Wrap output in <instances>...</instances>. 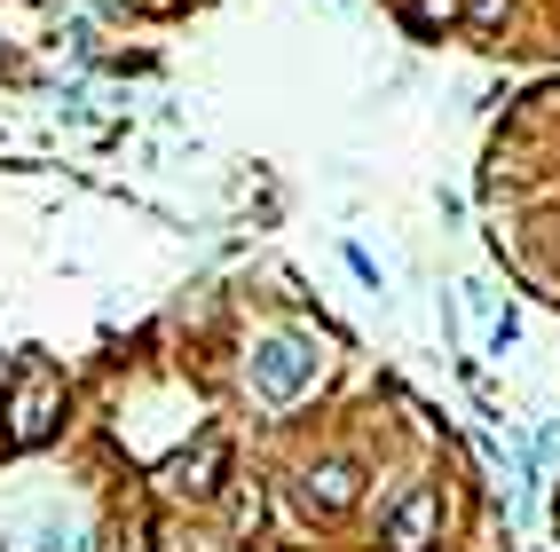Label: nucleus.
<instances>
[{
  "label": "nucleus",
  "mask_w": 560,
  "mask_h": 552,
  "mask_svg": "<svg viewBox=\"0 0 560 552\" xmlns=\"http://www.w3.org/2000/svg\"><path fill=\"white\" fill-rule=\"evenodd\" d=\"M308 379H316V348L308 340H260L253 348V395L260 402H301L308 395Z\"/></svg>",
  "instance_id": "1"
},
{
  "label": "nucleus",
  "mask_w": 560,
  "mask_h": 552,
  "mask_svg": "<svg viewBox=\"0 0 560 552\" xmlns=\"http://www.w3.org/2000/svg\"><path fill=\"white\" fill-rule=\"evenodd\" d=\"M56 402H63V387H56L48 372H32V379H24L16 411H9V442H16V450H32V442H48V426H56Z\"/></svg>",
  "instance_id": "2"
},
{
  "label": "nucleus",
  "mask_w": 560,
  "mask_h": 552,
  "mask_svg": "<svg viewBox=\"0 0 560 552\" xmlns=\"http://www.w3.org/2000/svg\"><path fill=\"white\" fill-rule=\"evenodd\" d=\"M434 513H442V497L434 490H410L402 505H395V552H427V537H434Z\"/></svg>",
  "instance_id": "3"
},
{
  "label": "nucleus",
  "mask_w": 560,
  "mask_h": 552,
  "mask_svg": "<svg viewBox=\"0 0 560 552\" xmlns=\"http://www.w3.org/2000/svg\"><path fill=\"white\" fill-rule=\"evenodd\" d=\"M221 466H230V450H221V442L206 434V442H198V458H174V466H166V490H174V497H198V490H213V473H221Z\"/></svg>",
  "instance_id": "4"
},
{
  "label": "nucleus",
  "mask_w": 560,
  "mask_h": 552,
  "mask_svg": "<svg viewBox=\"0 0 560 552\" xmlns=\"http://www.w3.org/2000/svg\"><path fill=\"white\" fill-rule=\"evenodd\" d=\"M308 497H324V505H348V497H355V473H348V466H324V473H308Z\"/></svg>",
  "instance_id": "5"
},
{
  "label": "nucleus",
  "mask_w": 560,
  "mask_h": 552,
  "mask_svg": "<svg viewBox=\"0 0 560 552\" xmlns=\"http://www.w3.org/2000/svg\"><path fill=\"white\" fill-rule=\"evenodd\" d=\"M410 9H419V24H451V16H458V0H410Z\"/></svg>",
  "instance_id": "6"
},
{
  "label": "nucleus",
  "mask_w": 560,
  "mask_h": 552,
  "mask_svg": "<svg viewBox=\"0 0 560 552\" xmlns=\"http://www.w3.org/2000/svg\"><path fill=\"white\" fill-rule=\"evenodd\" d=\"M0 379H9V363H0Z\"/></svg>",
  "instance_id": "7"
}]
</instances>
